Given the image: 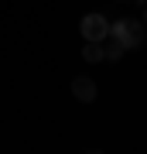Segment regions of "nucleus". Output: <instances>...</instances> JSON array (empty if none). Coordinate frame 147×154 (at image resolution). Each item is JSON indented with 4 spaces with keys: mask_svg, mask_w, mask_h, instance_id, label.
<instances>
[{
    "mask_svg": "<svg viewBox=\"0 0 147 154\" xmlns=\"http://www.w3.org/2000/svg\"><path fill=\"white\" fill-rule=\"evenodd\" d=\"M103 41H106V45H103V58H106V62H116V58H123V55H127V48H123V41L116 38L113 31H109V34H106Z\"/></svg>",
    "mask_w": 147,
    "mask_h": 154,
    "instance_id": "obj_4",
    "label": "nucleus"
},
{
    "mask_svg": "<svg viewBox=\"0 0 147 154\" xmlns=\"http://www.w3.org/2000/svg\"><path fill=\"white\" fill-rule=\"evenodd\" d=\"M82 58H86L89 65H96V62H106V58H103V41H86V48H82Z\"/></svg>",
    "mask_w": 147,
    "mask_h": 154,
    "instance_id": "obj_5",
    "label": "nucleus"
},
{
    "mask_svg": "<svg viewBox=\"0 0 147 154\" xmlns=\"http://www.w3.org/2000/svg\"><path fill=\"white\" fill-rule=\"evenodd\" d=\"M144 24H147V11H144Z\"/></svg>",
    "mask_w": 147,
    "mask_h": 154,
    "instance_id": "obj_6",
    "label": "nucleus"
},
{
    "mask_svg": "<svg viewBox=\"0 0 147 154\" xmlns=\"http://www.w3.org/2000/svg\"><path fill=\"white\" fill-rule=\"evenodd\" d=\"M96 93L99 89H96V82L89 75H75L72 79V96H75L79 103H96Z\"/></svg>",
    "mask_w": 147,
    "mask_h": 154,
    "instance_id": "obj_3",
    "label": "nucleus"
},
{
    "mask_svg": "<svg viewBox=\"0 0 147 154\" xmlns=\"http://www.w3.org/2000/svg\"><path fill=\"white\" fill-rule=\"evenodd\" d=\"M79 34L86 41H103L106 34H109V17H103V14H86L79 21Z\"/></svg>",
    "mask_w": 147,
    "mask_h": 154,
    "instance_id": "obj_2",
    "label": "nucleus"
},
{
    "mask_svg": "<svg viewBox=\"0 0 147 154\" xmlns=\"http://www.w3.org/2000/svg\"><path fill=\"white\" fill-rule=\"evenodd\" d=\"M109 31L123 41L127 51H133V48L144 45V21H137V17H120L116 24H109Z\"/></svg>",
    "mask_w": 147,
    "mask_h": 154,
    "instance_id": "obj_1",
    "label": "nucleus"
}]
</instances>
